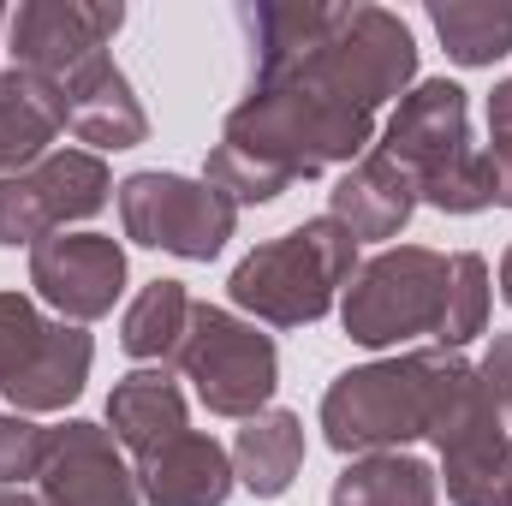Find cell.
Wrapping results in <instances>:
<instances>
[{
  "mask_svg": "<svg viewBox=\"0 0 512 506\" xmlns=\"http://www.w3.org/2000/svg\"><path fill=\"white\" fill-rule=\"evenodd\" d=\"M239 24L251 36V90L203 161V179L239 209L364 161L376 114L417 78V36L387 6L256 0L239 6Z\"/></svg>",
  "mask_w": 512,
  "mask_h": 506,
  "instance_id": "6da1fadb",
  "label": "cell"
},
{
  "mask_svg": "<svg viewBox=\"0 0 512 506\" xmlns=\"http://www.w3.org/2000/svg\"><path fill=\"white\" fill-rule=\"evenodd\" d=\"M471 364L441 346L393 352L328 381L322 393V441L346 459L364 453H405L411 441L435 435L459 405Z\"/></svg>",
  "mask_w": 512,
  "mask_h": 506,
  "instance_id": "7a4b0ae2",
  "label": "cell"
},
{
  "mask_svg": "<svg viewBox=\"0 0 512 506\" xmlns=\"http://www.w3.org/2000/svg\"><path fill=\"white\" fill-rule=\"evenodd\" d=\"M376 155H387L411 185L417 203L441 215H477L495 209V167L489 149L471 143V90L453 78H423L399 96L387 114Z\"/></svg>",
  "mask_w": 512,
  "mask_h": 506,
  "instance_id": "3957f363",
  "label": "cell"
},
{
  "mask_svg": "<svg viewBox=\"0 0 512 506\" xmlns=\"http://www.w3.org/2000/svg\"><path fill=\"white\" fill-rule=\"evenodd\" d=\"M352 274H358V239L334 215H316L239 256V268L227 274V298L268 328H316L340 304Z\"/></svg>",
  "mask_w": 512,
  "mask_h": 506,
  "instance_id": "277c9868",
  "label": "cell"
},
{
  "mask_svg": "<svg viewBox=\"0 0 512 506\" xmlns=\"http://www.w3.org/2000/svg\"><path fill=\"white\" fill-rule=\"evenodd\" d=\"M429 441L441 453V483L453 506L512 501V334H495L489 358L471 364L459 405Z\"/></svg>",
  "mask_w": 512,
  "mask_h": 506,
  "instance_id": "5b68a950",
  "label": "cell"
},
{
  "mask_svg": "<svg viewBox=\"0 0 512 506\" xmlns=\"http://www.w3.org/2000/svg\"><path fill=\"white\" fill-rule=\"evenodd\" d=\"M447 280L453 256L429 245H387L358 262L352 286L340 292V328L364 352H399L411 340H435L447 322Z\"/></svg>",
  "mask_w": 512,
  "mask_h": 506,
  "instance_id": "8992f818",
  "label": "cell"
},
{
  "mask_svg": "<svg viewBox=\"0 0 512 506\" xmlns=\"http://www.w3.org/2000/svg\"><path fill=\"white\" fill-rule=\"evenodd\" d=\"M96 364V340L78 322L42 316L36 298L0 292V393L30 411H66Z\"/></svg>",
  "mask_w": 512,
  "mask_h": 506,
  "instance_id": "52a82bcc",
  "label": "cell"
},
{
  "mask_svg": "<svg viewBox=\"0 0 512 506\" xmlns=\"http://www.w3.org/2000/svg\"><path fill=\"white\" fill-rule=\"evenodd\" d=\"M114 203H120V227H126L131 245L185 256V262L221 256L233 227H239V203L227 191H215L209 179L161 173V167H143V173L120 179Z\"/></svg>",
  "mask_w": 512,
  "mask_h": 506,
  "instance_id": "ba28073f",
  "label": "cell"
},
{
  "mask_svg": "<svg viewBox=\"0 0 512 506\" xmlns=\"http://www.w3.org/2000/svg\"><path fill=\"white\" fill-rule=\"evenodd\" d=\"M173 364L185 370V381L197 387V399L215 417H239V423L256 417V411H268V399L280 387L274 340L256 322L221 310V304H197L191 310V334H185Z\"/></svg>",
  "mask_w": 512,
  "mask_h": 506,
  "instance_id": "9c48e42d",
  "label": "cell"
},
{
  "mask_svg": "<svg viewBox=\"0 0 512 506\" xmlns=\"http://www.w3.org/2000/svg\"><path fill=\"white\" fill-rule=\"evenodd\" d=\"M114 197V173L96 149H48L36 167L0 179V245H42L72 221L102 215Z\"/></svg>",
  "mask_w": 512,
  "mask_h": 506,
  "instance_id": "30bf717a",
  "label": "cell"
},
{
  "mask_svg": "<svg viewBox=\"0 0 512 506\" xmlns=\"http://www.w3.org/2000/svg\"><path fill=\"white\" fill-rule=\"evenodd\" d=\"M120 24H126L120 0H24L6 18V48H12V66L60 84L84 60L108 54Z\"/></svg>",
  "mask_w": 512,
  "mask_h": 506,
  "instance_id": "8fae6325",
  "label": "cell"
},
{
  "mask_svg": "<svg viewBox=\"0 0 512 506\" xmlns=\"http://www.w3.org/2000/svg\"><path fill=\"white\" fill-rule=\"evenodd\" d=\"M30 286L60 322H102L126 292V251L108 233H54L30 245Z\"/></svg>",
  "mask_w": 512,
  "mask_h": 506,
  "instance_id": "7c38bea8",
  "label": "cell"
},
{
  "mask_svg": "<svg viewBox=\"0 0 512 506\" xmlns=\"http://www.w3.org/2000/svg\"><path fill=\"white\" fill-rule=\"evenodd\" d=\"M36 501L42 506H137V477L126 465V447L114 441V429L72 417L60 429H48V459L36 477Z\"/></svg>",
  "mask_w": 512,
  "mask_h": 506,
  "instance_id": "4fadbf2b",
  "label": "cell"
},
{
  "mask_svg": "<svg viewBox=\"0 0 512 506\" xmlns=\"http://www.w3.org/2000/svg\"><path fill=\"white\" fill-rule=\"evenodd\" d=\"M131 477H137V495L149 506H227L233 483H239L233 453L215 435H197V429L137 453Z\"/></svg>",
  "mask_w": 512,
  "mask_h": 506,
  "instance_id": "5bb4252c",
  "label": "cell"
},
{
  "mask_svg": "<svg viewBox=\"0 0 512 506\" xmlns=\"http://www.w3.org/2000/svg\"><path fill=\"white\" fill-rule=\"evenodd\" d=\"M60 90H66V131H78L84 143L137 149L149 137V114H143V102H137V90H131V78L120 72L114 54L84 60L78 72L60 78Z\"/></svg>",
  "mask_w": 512,
  "mask_h": 506,
  "instance_id": "9a60e30c",
  "label": "cell"
},
{
  "mask_svg": "<svg viewBox=\"0 0 512 506\" xmlns=\"http://www.w3.org/2000/svg\"><path fill=\"white\" fill-rule=\"evenodd\" d=\"M328 215L364 245V239H399L405 227H411V215H417V185L387 161V155H364V161H352L340 179H334V191H328Z\"/></svg>",
  "mask_w": 512,
  "mask_h": 506,
  "instance_id": "2e32d148",
  "label": "cell"
},
{
  "mask_svg": "<svg viewBox=\"0 0 512 506\" xmlns=\"http://www.w3.org/2000/svg\"><path fill=\"white\" fill-rule=\"evenodd\" d=\"M66 131V90L24 66L0 72V179L36 167L48 143Z\"/></svg>",
  "mask_w": 512,
  "mask_h": 506,
  "instance_id": "e0dca14e",
  "label": "cell"
},
{
  "mask_svg": "<svg viewBox=\"0 0 512 506\" xmlns=\"http://www.w3.org/2000/svg\"><path fill=\"white\" fill-rule=\"evenodd\" d=\"M108 429H114V441L126 447L131 459L161 447V441H173V435H185L191 429L185 387L167 376L161 364H143V370L120 376L114 393H108Z\"/></svg>",
  "mask_w": 512,
  "mask_h": 506,
  "instance_id": "ac0fdd59",
  "label": "cell"
},
{
  "mask_svg": "<svg viewBox=\"0 0 512 506\" xmlns=\"http://www.w3.org/2000/svg\"><path fill=\"white\" fill-rule=\"evenodd\" d=\"M304 471V417L298 411H256L245 417L239 441H233V477L251 489L256 501H280Z\"/></svg>",
  "mask_w": 512,
  "mask_h": 506,
  "instance_id": "d6986e66",
  "label": "cell"
},
{
  "mask_svg": "<svg viewBox=\"0 0 512 506\" xmlns=\"http://www.w3.org/2000/svg\"><path fill=\"white\" fill-rule=\"evenodd\" d=\"M435 501H441V477L417 453H364L328 489V506H435Z\"/></svg>",
  "mask_w": 512,
  "mask_h": 506,
  "instance_id": "ffe728a7",
  "label": "cell"
},
{
  "mask_svg": "<svg viewBox=\"0 0 512 506\" xmlns=\"http://www.w3.org/2000/svg\"><path fill=\"white\" fill-rule=\"evenodd\" d=\"M191 310H197V298L185 292V280H149V286L126 304V316H120V346H126V358H137V364H167V358H179V346H185V334H191Z\"/></svg>",
  "mask_w": 512,
  "mask_h": 506,
  "instance_id": "44dd1931",
  "label": "cell"
},
{
  "mask_svg": "<svg viewBox=\"0 0 512 506\" xmlns=\"http://www.w3.org/2000/svg\"><path fill=\"white\" fill-rule=\"evenodd\" d=\"M429 24L459 66H495L512 54L507 0H429Z\"/></svg>",
  "mask_w": 512,
  "mask_h": 506,
  "instance_id": "7402d4cb",
  "label": "cell"
},
{
  "mask_svg": "<svg viewBox=\"0 0 512 506\" xmlns=\"http://www.w3.org/2000/svg\"><path fill=\"white\" fill-rule=\"evenodd\" d=\"M483 328H489V262L477 251H459L453 256V280H447V322H441L435 346L441 352H459Z\"/></svg>",
  "mask_w": 512,
  "mask_h": 506,
  "instance_id": "603a6c76",
  "label": "cell"
},
{
  "mask_svg": "<svg viewBox=\"0 0 512 506\" xmlns=\"http://www.w3.org/2000/svg\"><path fill=\"white\" fill-rule=\"evenodd\" d=\"M42 459H48V429L30 423L24 411H6L0 417V489H24L42 477Z\"/></svg>",
  "mask_w": 512,
  "mask_h": 506,
  "instance_id": "cb8c5ba5",
  "label": "cell"
},
{
  "mask_svg": "<svg viewBox=\"0 0 512 506\" xmlns=\"http://www.w3.org/2000/svg\"><path fill=\"white\" fill-rule=\"evenodd\" d=\"M489 167H495V209H512V137H489Z\"/></svg>",
  "mask_w": 512,
  "mask_h": 506,
  "instance_id": "d4e9b609",
  "label": "cell"
},
{
  "mask_svg": "<svg viewBox=\"0 0 512 506\" xmlns=\"http://www.w3.org/2000/svg\"><path fill=\"white\" fill-rule=\"evenodd\" d=\"M489 137H512V78H501L489 96Z\"/></svg>",
  "mask_w": 512,
  "mask_h": 506,
  "instance_id": "484cf974",
  "label": "cell"
},
{
  "mask_svg": "<svg viewBox=\"0 0 512 506\" xmlns=\"http://www.w3.org/2000/svg\"><path fill=\"white\" fill-rule=\"evenodd\" d=\"M0 506H42L30 489H0Z\"/></svg>",
  "mask_w": 512,
  "mask_h": 506,
  "instance_id": "4316f807",
  "label": "cell"
},
{
  "mask_svg": "<svg viewBox=\"0 0 512 506\" xmlns=\"http://www.w3.org/2000/svg\"><path fill=\"white\" fill-rule=\"evenodd\" d=\"M501 298L512 304V245H507V256H501Z\"/></svg>",
  "mask_w": 512,
  "mask_h": 506,
  "instance_id": "83f0119b",
  "label": "cell"
},
{
  "mask_svg": "<svg viewBox=\"0 0 512 506\" xmlns=\"http://www.w3.org/2000/svg\"><path fill=\"white\" fill-rule=\"evenodd\" d=\"M6 18H12V12H6V6H0V30H6Z\"/></svg>",
  "mask_w": 512,
  "mask_h": 506,
  "instance_id": "f1b7e54d",
  "label": "cell"
},
{
  "mask_svg": "<svg viewBox=\"0 0 512 506\" xmlns=\"http://www.w3.org/2000/svg\"><path fill=\"white\" fill-rule=\"evenodd\" d=\"M507 506H512V501H507Z\"/></svg>",
  "mask_w": 512,
  "mask_h": 506,
  "instance_id": "f546056e",
  "label": "cell"
}]
</instances>
